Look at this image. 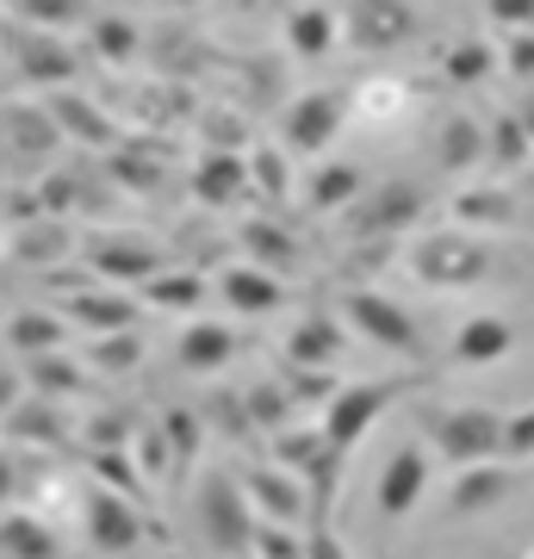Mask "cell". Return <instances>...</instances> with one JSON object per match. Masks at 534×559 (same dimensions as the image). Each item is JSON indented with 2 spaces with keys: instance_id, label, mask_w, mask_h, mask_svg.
<instances>
[{
  "instance_id": "6da1fadb",
  "label": "cell",
  "mask_w": 534,
  "mask_h": 559,
  "mask_svg": "<svg viewBox=\"0 0 534 559\" xmlns=\"http://www.w3.org/2000/svg\"><path fill=\"white\" fill-rule=\"evenodd\" d=\"M336 318L342 330H355L367 336L373 348L397 360H429V336H423V323L411 318V305H397L392 293H373V286H348L336 299Z\"/></svg>"
},
{
  "instance_id": "7a4b0ae2",
  "label": "cell",
  "mask_w": 534,
  "mask_h": 559,
  "mask_svg": "<svg viewBox=\"0 0 534 559\" xmlns=\"http://www.w3.org/2000/svg\"><path fill=\"white\" fill-rule=\"evenodd\" d=\"M404 392H416L411 373H397V380H342L330 399H323V441L336 448V454H355L360 441H367V429H379V417L392 411Z\"/></svg>"
},
{
  "instance_id": "3957f363",
  "label": "cell",
  "mask_w": 534,
  "mask_h": 559,
  "mask_svg": "<svg viewBox=\"0 0 534 559\" xmlns=\"http://www.w3.org/2000/svg\"><path fill=\"white\" fill-rule=\"evenodd\" d=\"M429 448H436L448 466H485V460H503V417L485 411V404H441L429 411Z\"/></svg>"
},
{
  "instance_id": "277c9868",
  "label": "cell",
  "mask_w": 534,
  "mask_h": 559,
  "mask_svg": "<svg viewBox=\"0 0 534 559\" xmlns=\"http://www.w3.org/2000/svg\"><path fill=\"white\" fill-rule=\"evenodd\" d=\"M411 274L436 293H466L491 274V249L473 230H429L411 242Z\"/></svg>"
},
{
  "instance_id": "5b68a950",
  "label": "cell",
  "mask_w": 534,
  "mask_h": 559,
  "mask_svg": "<svg viewBox=\"0 0 534 559\" xmlns=\"http://www.w3.org/2000/svg\"><path fill=\"white\" fill-rule=\"evenodd\" d=\"M429 212V193L416 180H367V193L348 205V242H392L416 230V218Z\"/></svg>"
},
{
  "instance_id": "8992f818",
  "label": "cell",
  "mask_w": 534,
  "mask_h": 559,
  "mask_svg": "<svg viewBox=\"0 0 534 559\" xmlns=\"http://www.w3.org/2000/svg\"><path fill=\"white\" fill-rule=\"evenodd\" d=\"M342 124H348V94L311 87V94H298L280 112V150L286 156H330V143L342 138Z\"/></svg>"
},
{
  "instance_id": "52a82bcc",
  "label": "cell",
  "mask_w": 534,
  "mask_h": 559,
  "mask_svg": "<svg viewBox=\"0 0 534 559\" xmlns=\"http://www.w3.org/2000/svg\"><path fill=\"white\" fill-rule=\"evenodd\" d=\"M416 32H423V20H416L411 0H348V7H342V44L373 50V57L404 50Z\"/></svg>"
},
{
  "instance_id": "ba28073f",
  "label": "cell",
  "mask_w": 534,
  "mask_h": 559,
  "mask_svg": "<svg viewBox=\"0 0 534 559\" xmlns=\"http://www.w3.org/2000/svg\"><path fill=\"white\" fill-rule=\"evenodd\" d=\"M522 212H529V200L515 180H466L448 200L454 230H522Z\"/></svg>"
},
{
  "instance_id": "9c48e42d",
  "label": "cell",
  "mask_w": 534,
  "mask_h": 559,
  "mask_svg": "<svg viewBox=\"0 0 534 559\" xmlns=\"http://www.w3.org/2000/svg\"><path fill=\"white\" fill-rule=\"evenodd\" d=\"M0 44H7V62H13L25 81H38V87L75 81V69H81L75 50H69L57 32H38V25H7V32H0Z\"/></svg>"
},
{
  "instance_id": "30bf717a",
  "label": "cell",
  "mask_w": 534,
  "mask_h": 559,
  "mask_svg": "<svg viewBox=\"0 0 534 559\" xmlns=\"http://www.w3.org/2000/svg\"><path fill=\"white\" fill-rule=\"evenodd\" d=\"M237 485H242V498H249V510H256V522H280V528L311 522V491L286 466H249Z\"/></svg>"
},
{
  "instance_id": "8fae6325",
  "label": "cell",
  "mask_w": 534,
  "mask_h": 559,
  "mask_svg": "<svg viewBox=\"0 0 534 559\" xmlns=\"http://www.w3.org/2000/svg\"><path fill=\"white\" fill-rule=\"evenodd\" d=\"M199 522H205V535H212L218 554H249V540H256V510L242 498V485H230V479H205Z\"/></svg>"
},
{
  "instance_id": "7c38bea8",
  "label": "cell",
  "mask_w": 534,
  "mask_h": 559,
  "mask_svg": "<svg viewBox=\"0 0 534 559\" xmlns=\"http://www.w3.org/2000/svg\"><path fill=\"white\" fill-rule=\"evenodd\" d=\"M423 498H429V448L404 441L373 485V510H379V522H404Z\"/></svg>"
},
{
  "instance_id": "4fadbf2b",
  "label": "cell",
  "mask_w": 534,
  "mask_h": 559,
  "mask_svg": "<svg viewBox=\"0 0 534 559\" xmlns=\"http://www.w3.org/2000/svg\"><path fill=\"white\" fill-rule=\"evenodd\" d=\"M280 38H286V50L298 62H323L342 50V13L323 7V0H298V7H286V20H280Z\"/></svg>"
},
{
  "instance_id": "5bb4252c",
  "label": "cell",
  "mask_w": 534,
  "mask_h": 559,
  "mask_svg": "<svg viewBox=\"0 0 534 559\" xmlns=\"http://www.w3.org/2000/svg\"><path fill=\"white\" fill-rule=\"evenodd\" d=\"M416 112V94L404 75H367L355 81V94H348V119L373 124V131H392V124H404Z\"/></svg>"
},
{
  "instance_id": "9a60e30c",
  "label": "cell",
  "mask_w": 534,
  "mask_h": 559,
  "mask_svg": "<svg viewBox=\"0 0 534 559\" xmlns=\"http://www.w3.org/2000/svg\"><path fill=\"white\" fill-rule=\"evenodd\" d=\"M138 535H143V516L124 491H94L87 498V540L99 554H124V547H138Z\"/></svg>"
},
{
  "instance_id": "2e32d148",
  "label": "cell",
  "mask_w": 534,
  "mask_h": 559,
  "mask_svg": "<svg viewBox=\"0 0 534 559\" xmlns=\"http://www.w3.org/2000/svg\"><path fill=\"white\" fill-rule=\"evenodd\" d=\"M510 466L503 460H485V466H460L448 479V516H478V510H497L510 498Z\"/></svg>"
},
{
  "instance_id": "e0dca14e",
  "label": "cell",
  "mask_w": 534,
  "mask_h": 559,
  "mask_svg": "<svg viewBox=\"0 0 534 559\" xmlns=\"http://www.w3.org/2000/svg\"><path fill=\"white\" fill-rule=\"evenodd\" d=\"M218 293L237 318H268V311L286 305V286H280V274H268V267H224Z\"/></svg>"
},
{
  "instance_id": "ac0fdd59",
  "label": "cell",
  "mask_w": 534,
  "mask_h": 559,
  "mask_svg": "<svg viewBox=\"0 0 534 559\" xmlns=\"http://www.w3.org/2000/svg\"><path fill=\"white\" fill-rule=\"evenodd\" d=\"M436 162H441V175H478L485 168V119L448 112L436 131Z\"/></svg>"
},
{
  "instance_id": "d6986e66",
  "label": "cell",
  "mask_w": 534,
  "mask_h": 559,
  "mask_svg": "<svg viewBox=\"0 0 534 559\" xmlns=\"http://www.w3.org/2000/svg\"><path fill=\"white\" fill-rule=\"evenodd\" d=\"M515 348V330L510 318H497V311H478L454 330V360L460 367H497V360Z\"/></svg>"
},
{
  "instance_id": "ffe728a7",
  "label": "cell",
  "mask_w": 534,
  "mask_h": 559,
  "mask_svg": "<svg viewBox=\"0 0 534 559\" xmlns=\"http://www.w3.org/2000/svg\"><path fill=\"white\" fill-rule=\"evenodd\" d=\"M342 342H348L342 318H330V311H311V318H305L293 336H286L280 360H286V367H330V360L342 355Z\"/></svg>"
},
{
  "instance_id": "44dd1931",
  "label": "cell",
  "mask_w": 534,
  "mask_h": 559,
  "mask_svg": "<svg viewBox=\"0 0 534 559\" xmlns=\"http://www.w3.org/2000/svg\"><path fill=\"white\" fill-rule=\"evenodd\" d=\"M180 367L187 373H218V367H230V355H237V330L230 323H212V318H199L180 330Z\"/></svg>"
},
{
  "instance_id": "7402d4cb",
  "label": "cell",
  "mask_w": 534,
  "mask_h": 559,
  "mask_svg": "<svg viewBox=\"0 0 534 559\" xmlns=\"http://www.w3.org/2000/svg\"><path fill=\"white\" fill-rule=\"evenodd\" d=\"M193 193H199V205H230V200H242V193H249V156H237V150H212V156L199 162Z\"/></svg>"
},
{
  "instance_id": "603a6c76",
  "label": "cell",
  "mask_w": 534,
  "mask_h": 559,
  "mask_svg": "<svg viewBox=\"0 0 534 559\" xmlns=\"http://www.w3.org/2000/svg\"><path fill=\"white\" fill-rule=\"evenodd\" d=\"M360 193H367V175H360L355 162H323V168L305 180V200H311V212H348Z\"/></svg>"
},
{
  "instance_id": "cb8c5ba5",
  "label": "cell",
  "mask_w": 534,
  "mask_h": 559,
  "mask_svg": "<svg viewBox=\"0 0 534 559\" xmlns=\"http://www.w3.org/2000/svg\"><path fill=\"white\" fill-rule=\"evenodd\" d=\"M534 162V150H529V131L515 124V112H491L485 119V168L491 175H522Z\"/></svg>"
},
{
  "instance_id": "d4e9b609",
  "label": "cell",
  "mask_w": 534,
  "mask_h": 559,
  "mask_svg": "<svg viewBox=\"0 0 534 559\" xmlns=\"http://www.w3.org/2000/svg\"><path fill=\"white\" fill-rule=\"evenodd\" d=\"M94 267L106 280H156L162 274V249H150V242H124V237H99L94 242Z\"/></svg>"
},
{
  "instance_id": "484cf974",
  "label": "cell",
  "mask_w": 534,
  "mask_h": 559,
  "mask_svg": "<svg viewBox=\"0 0 534 559\" xmlns=\"http://www.w3.org/2000/svg\"><path fill=\"white\" fill-rule=\"evenodd\" d=\"M50 119H57L69 138L94 143V150H112V143H119V124L106 119L94 100H81V94H57V100H50Z\"/></svg>"
},
{
  "instance_id": "4316f807",
  "label": "cell",
  "mask_w": 534,
  "mask_h": 559,
  "mask_svg": "<svg viewBox=\"0 0 534 559\" xmlns=\"http://www.w3.org/2000/svg\"><path fill=\"white\" fill-rule=\"evenodd\" d=\"M497 75V50L491 44H478V38H460L441 50V81L448 87H478V81H491Z\"/></svg>"
},
{
  "instance_id": "83f0119b",
  "label": "cell",
  "mask_w": 534,
  "mask_h": 559,
  "mask_svg": "<svg viewBox=\"0 0 534 559\" xmlns=\"http://www.w3.org/2000/svg\"><path fill=\"white\" fill-rule=\"evenodd\" d=\"M143 299L162 305V311H199V305H205V280L199 274H168V267H162L156 280H143Z\"/></svg>"
},
{
  "instance_id": "f1b7e54d",
  "label": "cell",
  "mask_w": 534,
  "mask_h": 559,
  "mask_svg": "<svg viewBox=\"0 0 534 559\" xmlns=\"http://www.w3.org/2000/svg\"><path fill=\"white\" fill-rule=\"evenodd\" d=\"M87 44H94L106 62H131L143 38H138V25H131V20H119V13H99V20L87 25Z\"/></svg>"
},
{
  "instance_id": "f546056e",
  "label": "cell",
  "mask_w": 534,
  "mask_h": 559,
  "mask_svg": "<svg viewBox=\"0 0 534 559\" xmlns=\"http://www.w3.org/2000/svg\"><path fill=\"white\" fill-rule=\"evenodd\" d=\"M249 187H256L261 200H286L293 193V156L286 150H256L249 156Z\"/></svg>"
},
{
  "instance_id": "4dcf8cb0",
  "label": "cell",
  "mask_w": 534,
  "mask_h": 559,
  "mask_svg": "<svg viewBox=\"0 0 534 559\" xmlns=\"http://www.w3.org/2000/svg\"><path fill=\"white\" fill-rule=\"evenodd\" d=\"M162 441H168V460L187 473L199 460V417L193 411H168V417H162Z\"/></svg>"
},
{
  "instance_id": "1f68e13d",
  "label": "cell",
  "mask_w": 534,
  "mask_h": 559,
  "mask_svg": "<svg viewBox=\"0 0 534 559\" xmlns=\"http://www.w3.org/2000/svg\"><path fill=\"white\" fill-rule=\"evenodd\" d=\"M0 554H13V559H57V540L44 535V522H7V528H0Z\"/></svg>"
},
{
  "instance_id": "d6a6232c",
  "label": "cell",
  "mask_w": 534,
  "mask_h": 559,
  "mask_svg": "<svg viewBox=\"0 0 534 559\" xmlns=\"http://www.w3.org/2000/svg\"><path fill=\"white\" fill-rule=\"evenodd\" d=\"M242 411H249L256 429H280L286 411H293V399H286V385H249V392H242Z\"/></svg>"
},
{
  "instance_id": "836d02e7",
  "label": "cell",
  "mask_w": 534,
  "mask_h": 559,
  "mask_svg": "<svg viewBox=\"0 0 534 559\" xmlns=\"http://www.w3.org/2000/svg\"><path fill=\"white\" fill-rule=\"evenodd\" d=\"M242 242H249L261 261H268V274H274V267H293V261H298L293 237H280L274 224H242Z\"/></svg>"
},
{
  "instance_id": "e575fe53",
  "label": "cell",
  "mask_w": 534,
  "mask_h": 559,
  "mask_svg": "<svg viewBox=\"0 0 534 559\" xmlns=\"http://www.w3.org/2000/svg\"><path fill=\"white\" fill-rule=\"evenodd\" d=\"M75 318H81V323H94L99 336H112V330H124V323H131V305L112 299V293H87V299L75 305Z\"/></svg>"
},
{
  "instance_id": "d590c367",
  "label": "cell",
  "mask_w": 534,
  "mask_h": 559,
  "mask_svg": "<svg viewBox=\"0 0 534 559\" xmlns=\"http://www.w3.org/2000/svg\"><path fill=\"white\" fill-rule=\"evenodd\" d=\"M256 559H305V535L280 528V522H256V540H249Z\"/></svg>"
},
{
  "instance_id": "8d00e7d4",
  "label": "cell",
  "mask_w": 534,
  "mask_h": 559,
  "mask_svg": "<svg viewBox=\"0 0 534 559\" xmlns=\"http://www.w3.org/2000/svg\"><path fill=\"white\" fill-rule=\"evenodd\" d=\"M522 460H534V404L503 417V466H522Z\"/></svg>"
},
{
  "instance_id": "74e56055",
  "label": "cell",
  "mask_w": 534,
  "mask_h": 559,
  "mask_svg": "<svg viewBox=\"0 0 534 559\" xmlns=\"http://www.w3.org/2000/svg\"><path fill=\"white\" fill-rule=\"evenodd\" d=\"M13 7H20L38 32H62V25L81 20V7H87V0H13Z\"/></svg>"
},
{
  "instance_id": "f35d334b",
  "label": "cell",
  "mask_w": 534,
  "mask_h": 559,
  "mask_svg": "<svg viewBox=\"0 0 534 559\" xmlns=\"http://www.w3.org/2000/svg\"><path fill=\"white\" fill-rule=\"evenodd\" d=\"M497 69H503L510 81H522V87H529V81H534V32H503Z\"/></svg>"
},
{
  "instance_id": "ab89813d",
  "label": "cell",
  "mask_w": 534,
  "mask_h": 559,
  "mask_svg": "<svg viewBox=\"0 0 534 559\" xmlns=\"http://www.w3.org/2000/svg\"><path fill=\"white\" fill-rule=\"evenodd\" d=\"M13 342H20V348H38V355H44V348H57V342H62V323L44 318V311H38V318H32V311H20V318H13Z\"/></svg>"
},
{
  "instance_id": "60d3db41",
  "label": "cell",
  "mask_w": 534,
  "mask_h": 559,
  "mask_svg": "<svg viewBox=\"0 0 534 559\" xmlns=\"http://www.w3.org/2000/svg\"><path fill=\"white\" fill-rule=\"evenodd\" d=\"M485 20L497 32H534V0H485Z\"/></svg>"
},
{
  "instance_id": "b9f144b4",
  "label": "cell",
  "mask_w": 534,
  "mask_h": 559,
  "mask_svg": "<svg viewBox=\"0 0 534 559\" xmlns=\"http://www.w3.org/2000/svg\"><path fill=\"white\" fill-rule=\"evenodd\" d=\"M305 559H355V554L330 522H317V528H305Z\"/></svg>"
},
{
  "instance_id": "7bdbcfd3",
  "label": "cell",
  "mask_w": 534,
  "mask_h": 559,
  "mask_svg": "<svg viewBox=\"0 0 534 559\" xmlns=\"http://www.w3.org/2000/svg\"><path fill=\"white\" fill-rule=\"evenodd\" d=\"M510 112H515V124L529 131V150H534V87H522V100H515Z\"/></svg>"
},
{
  "instance_id": "ee69618b",
  "label": "cell",
  "mask_w": 534,
  "mask_h": 559,
  "mask_svg": "<svg viewBox=\"0 0 534 559\" xmlns=\"http://www.w3.org/2000/svg\"><path fill=\"white\" fill-rule=\"evenodd\" d=\"M522 200L534 205V162H529V168H522Z\"/></svg>"
},
{
  "instance_id": "f6af8a7d",
  "label": "cell",
  "mask_w": 534,
  "mask_h": 559,
  "mask_svg": "<svg viewBox=\"0 0 534 559\" xmlns=\"http://www.w3.org/2000/svg\"><path fill=\"white\" fill-rule=\"evenodd\" d=\"M168 7H199V0H168Z\"/></svg>"
},
{
  "instance_id": "bcb514c9",
  "label": "cell",
  "mask_w": 534,
  "mask_h": 559,
  "mask_svg": "<svg viewBox=\"0 0 534 559\" xmlns=\"http://www.w3.org/2000/svg\"><path fill=\"white\" fill-rule=\"evenodd\" d=\"M0 32H7V7H0Z\"/></svg>"
},
{
  "instance_id": "7dc6e473",
  "label": "cell",
  "mask_w": 534,
  "mask_h": 559,
  "mask_svg": "<svg viewBox=\"0 0 534 559\" xmlns=\"http://www.w3.org/2000/svg\"><path fill=\"white\" fill-rule=\"evenodd\" d=\"M529 559H534V547H529Z\"/></svg>"
}]
</instances>
